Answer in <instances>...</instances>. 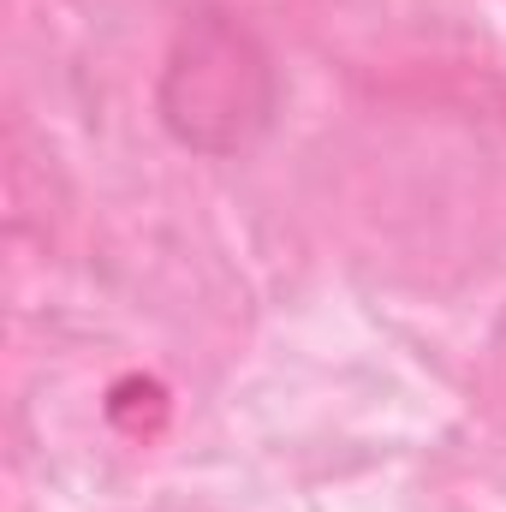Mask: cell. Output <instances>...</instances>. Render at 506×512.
<instances>
[{
	"instance_id": "cell-1",
	"label": "cell",
	"mask_w": 506,
	"mask_h": 512,
	"mask_svg": "<svg viewBox=\"0 0 506 512\" xmlns=\"http://www.w3.org/2000/svg\"><path fill=\"white\" fill-rule=\"evenodd\" d=\"M155 114L191 155L227 161L262 143L280 114V78L251 24L221 6L191 12L161 60Z\"/></svg>"
}]
</instances>
